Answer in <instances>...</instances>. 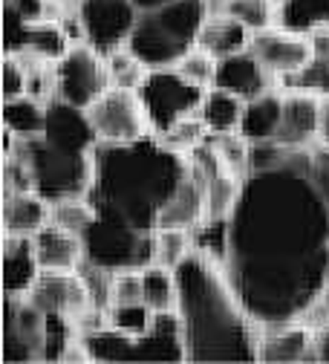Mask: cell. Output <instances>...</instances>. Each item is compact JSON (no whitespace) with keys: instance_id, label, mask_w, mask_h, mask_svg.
<instances>
[{"instance_id":"1","label":"cell","mask_w":329,"mask_h":364,"mask_svg":"<svg viewBox=\"0 0 329 364\" xmlns=\"http://www.w3.org/2000/svg\"><path fill=\"white\" fill-rule=\"evenodd\" d=\"M309 148L252 171L228 220L222 272L257 327L295 321L326 289L329 205L309 176Z\"/></svg>"},{"instance_id":"2","label":"cell","mask_w":329,"mask_h":364,"mask_svg":"<svg viewBox=\"0 0 329 364\" xmlns=\"http://www.w3.org/2000/svg\"><path fill=\"white\" fill-rule=\"evenodd\" d=\"M179 321L188 361H252L260 327L234 295L217 260L197 252L176 269Z\"/></svg>"},{"instance_id":"3","label":"cell","mask_w":329,"mask_h":364,"mask_svg":"<svg viewBox=\"0 0 329 364\" xmlns=\"http://www.w3.org/2000/svg\"><path fill=\"white\" fill-rule=\"evenodd\" d=\"M188 171V159L156 136L136 145H99L90 200L142 232H156V214Z\"/></svg>"},{"instance_id":"4","label":"cell","mask_w":329,"mask_h":364,"mask_svg":"<svg viewBox=\"0 0 329 364\" xmlns=\"http://www.w3.org/2000/svg\"><path fill=\"white\" fill-rule=\"evenodd\" d=\"M205 15V0H171L153 12H139L127 47L151 70L173 67L188 50L197 47Z\"/></svg>"},{"instance_id":"5","label":"cell","mask_w":329,"mask_h":364,"mask_svg":"<svg viewBox=\"0 0 329 364\" xmlns=\"http://www.w3.org/2000/svg\"><path fill=\"white\" fill-rule=\"evenodd\" d=\"M15 151L29 162L35 191L50 203L87 194L92 186L96 151H90V154L67 151V148L53 145L46 136H38V139H18Z\"/></svg>"},{"instance_id":"6","label":"cell","mask_w":329,"mask_h":364,"mask_svg":"<svg viewBox=\"0 0 329 364\" xmlns=\"http://www.w3.org/2000/svg\"><path fill=\"white\" fill-rule=\"evenodd\" d=\"M84 113L99 145H136L156 136L139 90L107 87Z\"/></svg>"},{"instance_id":"7","label":"cell","mask_w":329,"mask_h":364,"mask_svg":"<svg viewBox=\"0 0 329 364\" xmlns=\"http://www.w3.org/2000/svg\"><path fill=\"white\" fill-rule=\"evenodd\" d=\"M139 93H142L153 133L159 136L171 124H176L179 119L200 113L205 90L194 87L191 81H185L173 67H159V70H151L145 84L139 87Z\"/></svg>"},{"instance_id":"8","label":"cell","mask_w":329,"mask_h":364,"mask_svg":"<svg viewBox=\"0 0 329 364\" xmlns=\"http://www.w3.org/2000/svg\"><path fill=\"white\" fill-rule=\"evenodd\" d=\"M75 12L84 43H90L102 55L127 47L139 21V9L133 6V0H75Z\"/></svg>"},{"instance_id":"9","label":"cell","mask_w":329,"mask_h":364,"mask_svg":"<svg viewBox=\"0 0 329 364\" xmlns=\"http://www.w3.org/2000/svg\"><path fill=\"white\" fill-rule=\"evenodd\" d=\"M55 73H58V99L81 110H87L110 87L107 58L84 41L75 43L55 64Z\"/></svg>"},{"instance_id":"10","label":"cell","mask_w":329,"mask_h":364,"mask_svg":"<svg viewBox=\"0 0 329 364\" xmlns=\"http://www.w3.org/2000/svg\"><path fill=\"white\" fill-rule=\"evenodd\" d=\"M249 47L280 84H286L295 75H301L309 67V61L315 58L312 35L298 32V29H286V26H271V29L254 32Z\"/></svg>"},{"instance_id":"11","label":"cell","mask_w":329,"mask_h":364,"mask_svg":"<svg viewBox=\"0 0 329 364\" xmlns=\"http://www.w3.org/2000/svg\"><path fill=\"white\" fill-rule=\"evenodd\" d=\"M320 119H323V96L303 87L284 90L280 105V124L274 142L284 148H309L320 139Z\"/></svg>"},{"instance_id":"12","label":"cell","mask_w":329,"mask_h":364,"mask_svg":"<svg viewBox=\"0 0 329 364\" xmlns=\"http://www.w3.org/2000/svg\"><path fill=\"white\" fill-rule=\"evenodd\" d=\"M26 301H32L46 315H58L72 321L92 298L81 272H38L35 284L26 292Z\"/></svg>"},{"instance_id":"13","label":"cell","mask_w":329,"mask_h":364,"mask_svg":"<svg viewBox=\"0 0 329 364\" xmlns=\"http://www.w3.org/2000/svg\"><path fill=\"white\" fill-rule=\"evenodd\" d=\"M269 364H301V361H320L318 358V333L298 321L269 324L257 333V358Z\"/></svg>"},{"instance_id":"14","label":"cell","mask_w":329,"mask_h":364,"mask_svg":"<svg viewBox=\"0 0 329 364\" xmlns=\"http://www.w3.org/2000/svg\"><path fill=\"white\" fill-rule=\"evenodd\" d=\"M214 84L249 102V99H257V96L269 93V90H274L280 81L263 67V61L249 47V50L231 53V55L217 61V81Z\"/></svg>"},{"instance_id":"15","label":"cell","mask_w":329,"mask_h":364,"mask_svg":"<svg viewBox=\"0 0 329 364\" xmlns=\"http://www.w3.org/2000/svg\"><path fill=\"white\" fill-rule=\"evenodd\" d=\"M32 252L41 272H78L87 263L84 237L64 232L53 223L32 235Z\"/></svg>"},{"instance_id":"16","label":"cell","mask_w":329,"mask_h":364,"mask_svg":"<svg viewBox=\"0 0 329 364\" xmlns=\"http://www.w3.org/2000/svg\"><path fill=\"white\" fill-rule=\"evenodd\" d=\"M205 220V191L197 182L188 176H182V182L173 188V194L165 200V205L156 214V229H197Z\"/></svg>"},{"instance_id":"17","label":"cell","mask_w":329,"mask_h":364,"mask_svg":"<svg viewBox=\"0 0 329 364\" xmlns=\"http://www.w3.org/2000/svg\"><path fill=\"white\" fill-rule=\"evenodd\" d=\"M4 235L15 237H32L50 223V200L41 197L38 191H21L12 197H4Z\"/></svg>"},{"instance_id":"18","label":"cell","mask_w":329,"mask_h":364,"mask_svg":"<svg viewBox=\"0 0 329 364\" xmlns=\"http://www.w3.org/2000/svg\"><path fill=\"white\" fill-rule=\"evenodd\" d=\"M252 29L243 26L240 21H234L231 15L225 12H208L205 21H203V29H200V47L208 50L214 58H225L231 53H240V50H249L252 43Z\"/></svg>"},{"instance_id":"19","label":"cell","mask_w":329,"mask_h":364,"mask_svg":"<svg viewBox=\"0 0 329 364\" xmlns=\"http://www.w3.org/2000/svg\"><path fill=\"white\" fill-rule=\"evenodd\" d=\"M38 272L32 237L4 235V295H26Z\"/></svg>"},{"instance_id":"20","label":"cell","mask_w":329,"mask_h":364,"mask_svg":"<svg viewBox=\"0 0 329 364\" xmlns=\"http://www.w3.org/2000/svg\"><path fill=\"white\" fill-rule=\"evenodd\" d=\"M280 105H284V90H269V93L249 99L240 119V133L249 142H271L280 124Z\"/></svg>"},{"instance_id":"21","label":"cell","mask_w":329,"mask_h":364,"mask_svg":"<svg viewBox=\"0 0 329 364\" xmlns=\"http://www.w3.org/2000/svg\"><path fill=\"white\" fill-rule=\"evenodd\" d=\"M46 122H50V105L35 96L4 102V127L12 130L18 139H38L46 133Z\"/></svg>"},{"instance_id":"22","label":"cell","mask_w":329,"mask_h":364,"mask_svg":"<svg viewBox=\"0 0 329 364\" xmlns=\"http://www.w3.org/2000/svg\"><path fill=\"white\" fill-rule=\"evenodd\" d=\"M21 47H32L41 58L58 64L75 47V38L70 35V29L61 21H32L23 26Z\"/></svg>"},{"instance_id":"23","label":"cell","mask_w":329,"mask_h":364,"mask_svg":"<svg viewBox=\"0 0 329 364\" xmlns=\"http://www.w3.org/2000/svg\"><path fill=\"white\" fill-rule=\"evenodd\" d=\"M243 107H246V99L234 96L228 90L214 84L211 90H205L203 105H200V116H203L208 133H228V130H240Z\"/></svg>"},{"instance_id":"24","label":"cell","mask_w":329,"mask_h":364,"mask_svg":"<svg viewBox=\"0 0 329 364\" xmlns=\"http://www.w3.org/2000/svg\"><path fill=\"white\" fill-rule=\"evenodd\" d=\"M243 197V179L220 168L205 186V217L208 220H231Z\"/></svg>"},{"instance_id":"25","label":"cell","mask_w":329,"mask_h":364,"mask_svg":"<svg viewBox=\"0 0 329 364\" xmlns=\"http://www.w3.org/2000/svg\"><path fill=\"white\" fill-rule=\"evenodd\" d=\"M96 220H99V208L90 200V194L64 197V200L50 203V223L58 225V229H64V232L78 235V237H84Z\"/></svg>"},{"instance_id":"26","label":"cell","mask_w":329,"mask_h":364,"mask_svg":"<svg viewBox=\"0 0 329 364\" xmlns=\"http://www.w3.org/2000/svg\"><path fill=\"white\" fill-rule=\"evenodd\" d=\"M142 281H145V304L153 312H176V306H179L176 272L151 263L142 269Z\"/></svg>"},{"instance_id":"27","label":"cell","mask_w":329,"mask_h":364,"mask_svg":"<svg viewBox=\"0 0 329 364\" xmlns=\"http://www.w3.org/2000/svg\"><path fill=\"white\" fill-rule=\"evenodd\" d=\"M211 148L217 151L220 162L225 171H231L234 176H240L243 182L252 173V142L240 130H228V133H211L208 136Z\"/></svg>"},{"instance_id":"28","label":"cell","mask_w":329,"mask_h":364,"mask_svg":"<svg viewBox=\"0 0 329 364\" xmlns=\"http://www.w3.org/2000/svg\"><path fill=\"white\" fill-rule=\"evenodd\" d=\"M208 127H205V122H203V116L200 113H191V116H185V119H179L176 124H171L165 133H159L156 139L168 148V151H173V154H179V156H191L200 145H205L208 142Z\"/></svg>"},{"instance_id":"29","label":"cell","mask_w":329,"mask_h":364,"mask_svg":"<svg viewBox=\"0 0 329 364\" xmlns=\"http://www.w3.org/2000/svg\"><path fill=\"white\" fill-rule=\"evenodd\" d=\"M225 15L240 21L252 32H263L271 26H280V4L277 0H222Z\"/></svg>"},{"instance_id":"30","label":"cell","mask_w":329,"mask_h":364,"mask_svg":"<svg viewBox=\"0 0 329 364\" xmlns=\"http://www.w3.org/2000/svg\"><path fill=\"white\" fill-rule=\"evenodd\" d=\"M329 23V0H280V26L312 32Z\"/></svg>"},{"instance_id":"31","label":"cell","mask_w":329,"mask_h":364,"mask_svg":"<svg viewBox=\"0 0 329 364\" xmlns=\"http://www.w3.org/2000/svg\"><path fill=\"white\" fill-rule=\"evenodd\" d=\"M194 237L188 229H156V252L153 263L176 272L188 257L194 255Z\"/></svg>"},{"instance_id":"32","label":"cell","mask_w":329,"mask_h":364,"mask_svg":"<svg viewBox=\"0 0 329 364\" xmlns=\"http://www.w3.org/2000/svg\"><path fill=\"white\" fill-rule=\"evenodd\" d=\"M107 58V73H110V87H127V90H139L145 84V78L151 75V67L139 58L130 47H122Z\"/></svg>"},{"instance_id":"33","label":"cell","mask_w":329,"mask_h":364,"mask_svg":"<svg viewBox=\"0 0 329 364\" xmlns=\"http://www.w3.org/2000/svg\"><path fill=\"white\" fill-rule=\"evenodd\" d=\"M217 61H220V58H214L208 50H203L200 43H197V47H191V50H188V53L173 64V70H176L185 81H191L194 87L211 90L214 81H217Z\"/></svg>"},{"instance_id":"34","label":"cell","mask_w":329,"mask_h":364,"mask_svg":"<svg viewBox=\"0 0 329 364\" xmlns=\"http://www.w3.org/2000/svg\"><path fill=\"white\" fill-rule=\"evenodd\" d=\"M133 304H145L142 269H133V266L113 269V275H110V306H133Z\"/></svg>"},{"instance_id":"35","label":"cell","mask_w":329,"mask_h":364,"mask_svg":"<svg viewBox=\"0 0 329 364\" xmlns=\"http://www.w3.org/2000/svg\"><path fill=\"white\" fill-rule=\"evenodd\" d=\"M0 90H4V102L18 99V96H26V70H23V64L12 53L4 55V75H0Z\"/></svg>"},{"instance_id":"36","label":"cell","mask_w":329,"mask_h":364,"mask_svg":"<svg viewBox=\"0 0 329 364\" xmlns=\"http://www.w3.org/2000/svg\"><path fill=\"white\" fill-rule=\"evenodd\" d=\"M318 142L329 151V99H323V119H320V139Z\"/></svg>"},{"instance_id":"37","label":"cell","mask_w":329,"mask_h":364,"mask_svg":"<svg viewBox=\"0 0 329 364\" xmlns=\"http://www.w3.org/2000/svg\"><path fill=\"white\" fill-rule=\"evenodd\" d=\"M171 0H133V6L139 9V12H153V9H159V6H168Z\"/></svg>"},{"instance_id":"38","label":"cell","mask_w":329,"mask_h":364,"mask_svg":"<svg viewBox=\"0 0 329 364\" xmlns=\"http://www.w3.org/2000/svg\"><path fill=\"white\" fill-rule=\"evenodd\" d=\"M318 358L320 361H329V330L318 333Z\"/></svg>"},{"instance_id":"39","label":"cell","mask_w":329,"mask_h":364,"mask_svg":"<svg viewBox=\"0 0 329 364\" xmlns=\"http://www.w3.org/2000/svg\"><path fill=\"white\" fill-rule=\"evenodd\" d=\"M323 295H326V301H329V287H326V289H323Z\"/></svg>"}]
</instances>
